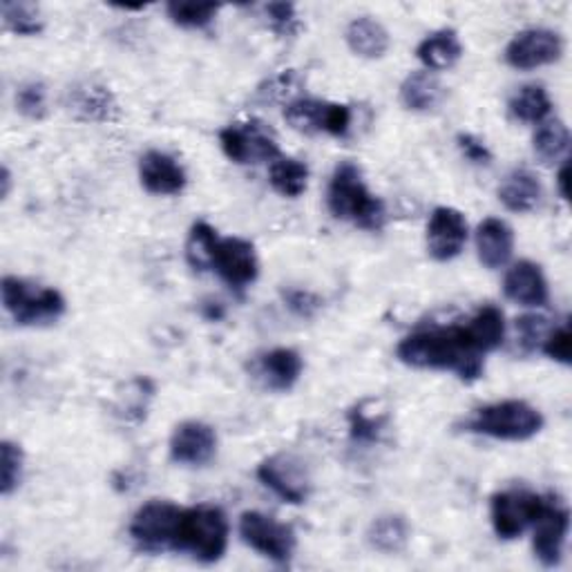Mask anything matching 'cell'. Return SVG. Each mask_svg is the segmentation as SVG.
<instances>
[{
    "instance_id": "obj_12",
    "label": "cell",
    "mask_w": 572,
    "mask_h": 572,
    "mask_svg": "<svg viewBox=\"0 0 572 572\" xmlns=\"http://www.w3.org/2000/svg\"><path fill=\"white\" fill-rule=\"evenodd\" d=\"M563 39L554 30L530 28L515 34V39L508 43L506 63L521 72L546 67L563 56Z\"/></svg>"
},
{
    "instance_id": "obj_27",
    "label": "cell",
    "mask_w": 572,
    "mask_h": 572,
    "mask_svg": "<svg viewBox=\"0 0 572 572\" xmlns=\"http://www.w3.org/2000/svg\"><path fill=\"white\" fill-rule=\"evenodd\" d=\"M535 154L546 166H554L559 161H565L570 148V130L561 119H546L539 123L532 137Z\"/></svg>"
},
{
    "instance_id": "obj_7",
    "label": "cell",
    "mask_w": 572,
    "mask_h": 572,
    "mask_svg": "<svg viewBox=\"0 0 572 572\" xmlns=\"http://www.w3.org/2000/svg\"><path fill=\"white\" fill-rule=\"evenodd\" d=\"M546 506V497L530 493V489H504L489 501V519L499 539L512 541L519 539L528 528L535 526L541 510Z\"/></svg>"
},
{
    "instance_id": "obj_16",
    "label": "cell",
    "mask_w": 572,
    "mask_h": 572,
    "mask_svg": "<svg viewBox=\"0 0 572 572\" xmlns=\"http://www.w3.org/2000/svg\"><path fill=\"white\" fill-rule=\"evenodd\" d=\"M139 180L150 195L159 197L180 195L188 184L182 163L161 150H148L139 159Z\"/></svg>"
},
{
    "instance_id": "obj_39",
    "label": "cell",
    "mask_w": 572,
    "mask_h": 572,
    "mask_svg": "<svg viewBox=\"0 0 572 572\" xmlns=\"http://www.w3.org/2000/svg\"><path fill=\"white\" fill-rule=\"evenodd\" d=\"M269 17V25L280 36H293L298 32V14L291 3H269L265 8Z\"/></svg>"
},
{
    "instance_id": "obj_11",
    "label": "cell",
    "mask_w": 572,
    "mask_h": 572,
    "mask_svg": "<svg viewBox=\"0 0 572 572\" xmlns=\"http://www.w3.org/2000/svg\"><path fill=\"white\" fill-rule=\"evenodd\" d=\"M284 119L298 132H326L332 137H345L352 126V108L345 104H326L302 97L284 106Z\"/></svg>"
},
{
    "instance_id": "obj_10",
    "label": "cell",
    "mask_w": 572,
    "mask_h": 572,
    "mask_svg": "<svg viewBox=\"0 0 572 572\" xmlns=\"http://www.w3.org/2000/svg\"><path fill=\"white\" fill-rule=\"evenodd\" d=\"M219 145L224 154L235 163H262L280 157L276 134L262 121L235 123L219 132Z\"/></svg>"
},
{
    "instance_id": "obj_35",
    "label": "cell",
    "mask_w": 572,
    "mask_h": 572,
    "mask_svg": "<svg viewBox=\"0 0 572 572\" xmlns=\"http://www.w3.org/2000/svg\"><path fill=\"white\" fill-rule=\"evenodd\" d=\"M0 463H3L0 465V472H3L0 474V489H3V497H10L23 478L25 456L21 445L12 441H3V445H0Z\"/></svg>"
},
{
    "instance_id": "obj_31",
    "label": "cell",
    "mask_w": 572,
    "mask_h": 572,
    "mask_svg": "<svg viewBox=\"0 0 572 572\" xmlns=\"http://www.w3.org/2000/svg\"><path fill=\"white\" fill-rule=\"evenodd\" d=\"M510 115L521 123H543L552 112V101L543 86L530 84L524 86L512 99H510Z\"/></svg>"
},
{
    "instance_id": "obj_33",
    "label": "cell",
    "mask_w": 572,
    "mask_h": 572,
    "mask_svg": "<svg viewBox=\"0 0 572 572\" xmlns=\"http://www.w3.org/2000/svg\"><path fill=\"white\" fill-rule=\"evenodd\" d=\"M0 12H3L6 28L19 36H36L45 28L39 8L32 3H12V0H6L0 6Z\"/></svg>"
},
{
    "instance_id": "obj_37",
    "label": "cell",
    "mask_w": 572,
    "mask_h": 572,
    "mask_svg": "<svg viewBox=\"0 0 572 572\" xmlns=\"http://www.w3.org/2000/svg\"><path fill=\"white\" fill-rule=\"evenodd\" d=\"M541 349L548 358H552L554 363L561 365H570L572 363V334H570V326L561 324L550 330L541 343Z\"/></svg>"
},
{
    "instance_id": "obj_41",
    "label": "cell",
    "mask_w": 572,
    "mask_h": 572,
    "mask_svg": "<svg viewBox=\"0 0 572 572\" xmlns=\"http://www.w3.org/2000/svg\"><path fill=\"white\" fill-rule=\"evenodd\" d=\"M456 143L470 163H476V166H489V163H493V152H489L485 141H481L478 137L470 132H461L456 137Z\"/></svg>"
},
{
    "instance_id": "obj_38",
    "label": "cell",
    "mask_w": 572,
    "mask_h": 572,
    "mask_svg": "<svg viewBox=\"0 0 572 572\" xmlns=\"http://www.w3.org/2000/svg\"><path fill=\"white\" fill-rule=\"evenodd\" d=\"M546 322L548 320L541 315H524L517 320V336L526 352H532L543 343L546 334L550 332Z\"/></svg>"
},
{
    "instance_id": "obj_21",
    "label": "cell",
    "mask_w": 572,
    "mask_h": 572,
    "mask_svg": "<svg viewBox=\"0 0 572 572\" xmlns=\"http://www.w3.org/2000/svg\"><path fill=\"white\" fill-rule=\"evenodd\" d=\"M445 99V88L434 72H412L400 86V104L412 112H432Z\"/></svg>"
},
{
    "instance_id": "obj_6",
    "label": "cell",
    "mask_w": 572,
    "mask_h": 572,
    "mask_svg": "<svg viewBox=\"0 0 572 572\" xmlns=\"http://www.w3.org/2000/svg\"><path fill=\"white\" fill-rule=\"evenodd\" d=\"M182 508L171 501H148L130 524V537L141 552L159 554L175 548Z\"/></svg>"
},
{
    "instance_id": "obj_40",
    "label": "cell",
    "mask_w": 572,
    "mask_h": 572,
    "mask_svg": "<svg viewBox=\"0 0 572 572\" xmlns=\"http://www.w3.org/2000/svg\"><path fill=\"white\" fill-rule=\"evenodd\" d=\"M295 88H298V76L293 69H289V72H282V74L273 76L271 80H267V84L258 90V95L265 101H284V99L293 97Z\"/></svg>"
},
{
    "instance_id": "obj_9",
    "label": "cell",
    "mask_w": 572,
    "mask_h": 572,
    "mask_svg": "<svg viewBox=\"0 0 572 572\" xmlns=\"http://www.w3.org/2000/svg\"><path fill=\"white\" fill-rule=\"evenodd\" d=\"M258 478L284 504L300 506L311 495V474L295 454H273L258 465Z\"/></svg>"
},
{
    "instance_id": "obj_1",
    "label": "cell",
    "mask_w": 572,
    "mask_h": 572,
    "mask_svg": "<svg viewBox=\"0 0 572 572\" xmlns=\"http://www.w3.org/2000/svg\"><path fill=\"white\" fill-rule=\"evenodd\" d=\"M396 358L414 369L454 371L463 382H474L483 376V356L467 343L463 324L430 326L404 336L396 347Z\"/></svg>"
},
{
    "instance_id": "obj_28",
    "label": "cell",
    "mask_w": 572,
    "mask_h": 572,
    "mask_svg": "<svg viewBox=\"0 0 572 572\" xmlns=\"http://www.w3.org/2000/svg\"><path fill=\"white\" fill-rule=\"evenodd\" d=\"M219 247V235L208 222H195L186 239V262L193 271H211L215 267V256Z\"/></svg>"
},
{
    "instance_id": "obj_23",
    "label": "cell",
    "mask_w": 572,
    "mask_h": 572,
    "mask_svg": "<svg viewBox=\"0 0 572 572\" xmlns=\"http://www.w3.org/2000/svg\"><path fill=\"white\" fill-rule=\"evenodd\" d=\"M72 110L84 121L110 123L119 119V106L115 95L99 84H84L72 90Z\"/></svg>"
},
{
    "instance_id": "obj_19",
    "label": "cell",
    "mask_w": 572,
    "mask_h": 572,
    "mask_svg": "<svg viewBox=\"0 0 572 572\" xmlns=\"http://www.w3.org/2000/svg\"><path fill=\"white\" fill-rule=\"evenodd\" d=\"M504 293L508 300L532 309H541L550 302V289L543 269L530 260L512 265L504 280Z\"/></svg>"
},
{
    "instance_id": "obj_43",
    "label": "cell",
    "mask_w": 572,
    "mask_h": 572,
    "mask_svg": "<svg viewBox=\"0 0 572 572\" xmlns=\"http://www.w3.org/2000/svg\"><path fill=\"white\" fill-rule=\"evenodd\" d=\"M568 175H570V163L565 159V161H561V169L557 173V188L563 199H568Z\"/></svg>"
},
{
    "instance_id": "obj_42",
    "label": "cell",
    "mask_w": 572,
    "mask_h": 572,
    "mask_svg": "<svg viewBox=\"0 0 572 572\" xmlns=\"http://www.w3.org/2000/svg\"><path fill=\"white\" fill-rule=\"evenodd\" d=\"M284 300L289 309L300 317H311L320 309V300L309 291H287Z\"/></svg>"
},
{
    "instance_id": "obj_36",
    "label": "cell",
    "mask_w": 572,
    "mask_h": 572,
    "mask_svg": "<svg viewBox=\"0 0 572 572\" xmlns=\"http://www.w3.org/2000/svg\"><path fill=\"white\" fill-rule=\"evenodd\" d=\"M17 108L28 119H43L47 115V90L41 80H30L17 93Z\"/></svg>"
},
{
    "instance_id": "obj_30",
    "label": "cell",
    "mask_w": 572,
    "mask_h": 572,
    "mask_svg": "<svg viewBox=\"0 0 572 572\" xmlns=\"http://www.w3.org/2000/svg\"><path fill=\"white\" fill-rule=\"evenodd\" d=\"M367 541L378 552H385V554L400 552L407 546V541H410V526H407L404 517H400V515L378 517L369 526Z\"/></svg>"
},
{
    "instance_id": "obj_15",
    "label": "cell",
    "mask_w": 572,
    "mask_h": 572,
    "mask_svg": "<svg viewBox=\"0 0 572 572\" xmlns=\"http://www.w3.org/2000/svg\"><path fill=\"white\" fill-rule=\"evenodd\" d=\"M467 219L452 206L434 208L428 222V251L436 262H450L461 256L467 241Z\"/></svg>"
},
{
    "instance_id": "obj_17",
    "label": "cell",
    "mask_w": 572,
    "mask_h": 572,
    "mask_svg": "<svg viewBox=\"0 0 572 572\" xmlns=\"http://www.w3.org/2000/svg\"><path fill=\"white\" fill-rule=\"evenodd\" d=\"M217 454V434L202 421H186L171 436V456L180 465L202 467Z\"/></svg>"
},
{
    "instance_id": "obj_13",
    "label": "cell",
    "mask_w": 572,
    "mask_h": 572,
    "mask_svg": "<svg viewBox=\"0 0 572 572\" xmlns=\"http://www.w3.org/2000/svg\"><path fill=\"white\" fill-rule=\"evenodd\" d=\"M213 269L230 289H235V291L247 289L260 276V262H258L256 247L249 239H241V237L219 239Z\"/></svg>"
},
{
    "instance_id": "obj_4",
    "label": "cell",
    "mask_w": 572,
    "mask_h": 572,
    "mask_svg": "<svg viewBox=\"0 0 572 572\" xmlns=\"http://www.w3.org/2000/svg\"><path fill=\"white\" fill-rule=\"evenodd\" d=\"M543 414L526 400H501L485 404L465 423L467 432L497 441H530L543 430Z\"/></svg>"
},
{
    "instance_id": "obj_8",
    "label": "cell",
    "mask_w": 572,
    "mask_h": 572,
    "mask_svg": "<svg viewBox=\"0 0 572 572\" xmlns=\"http://www.w3.org/2000/svg\"><path fill=\"white\" fill-rule=\"evenodd\" d=\"M241 541L278 565H287L295 550V532L276 517L249 510L239 517Z\"/></svg>"
},
{
    "instance_id": "obj_2",
    "label": "cell",
    "mask_w": 572,
    "mask_h": 572,
    "mask_svg": "<svg viewBox=\"0 0 572 572\" xmlns=\"http://www.w3.org/2000/svg\"><path fill=\"white\" fill-rule=\"evenodd\" d=\"M326 204L336 219L352 222L367 230H380L385 224V204L371 195L363 180V171L354 161H343L334 171Z\"/></svg>"
},
{
    "instance_id": "obj_14",
    "label": "cell",
    "mask_w": 572,
    "mask_h": 572,
    "mask_svg": "<svg viewBox=\"0 0 572 572\" xmlns=\"http://www.w3.org/2000/svg\"><path fill=\"white\" fill-rule=\"evenodd\" d=\"M532 528H535V537H532L535 557L546 568L559 565L563 559L565 539H568V530H570L568 508L554 499H546V506Z\"/></svg>"
},
{
    "instance_id": "obj_34",
    "label": "cell",
    "mask_w": 572,
    "mask_h": 572,
    "mask_svg": "<svg viewBox=\"0 0 572 572\" xmlns=\"http://www.w3.org/2000/svg\"><path fill=\"white\" fill-rule=\"evenodd\" d=\"M166 12H169V19L180 28L204 30L215 21V17L219 12V6H213V3H180V0H175V3L166 6Z\"/></svg>"
},
{
    "instance_id": "obj_32",
    "label": "cell",
    "mask_w": 572,
    "mask_h": 572,
    "mask_svg": "<svg viewBox=\"0 0 572 572\" xmlns=\"http://www.w3.org/2000/svg\"><path fill=\"white\" fill-rule=\"evenodd\" d=\"M387 421H389L387 410H382L376 400H363L349 414L352 439L356 443H374L378 441Z\"/></svg>"
},
{
    "instance_id": "obj_29",
    "label": "cell",
    "mask_w": 572,
    "mask_h": 572,
    "mask_svg": "<svg viewBox=\"0 0 572 572\" xmlns=\"http://www.w3.org/2000/svg\"><path fill=\"white\" fill-rule=\"evenodd\" d=\"M269 182L273 186L276 193H280L282 197L295 199L300 197L306 186H309V169L306 163H302L300 159L293 157H278L271 169H269Z\"/></svg>"
},
{
    "instance_id": "obj_25",
    "label": "cell",
    "mask_w": 572,
    "mask_h": 572,
    "mask_svg": "<svg viewBox=\"0 0 572 572\" xmlns=\"http://www.w3.org/2000/svg\"><path fill=\"white\" fill-rule=\"evenodd\" d=\"M349 50L360 58H382L391 45L389 32L371 17L354 19L345 32Z\"/></svg>"
},
{
    "instance_id": "obj_22",
    "label": "cell",
    "mask_w": 572,
    "mask_h": 572,
    "mask_svg": "<svg viewBox=\"0 0 572 572\" xmlns=\"http://www.w3.org/2000/svg\"><path fill=\"white\" fill-rule=\"evenodd\" d=\"M302 369H304L302 356L289 347L271 349L258 363V371L265 378L267 387H271L276 391L293 389L302 376Z\"/></svg>"
},
{
    "instance_id": "obj_24",
    "label": "cell",
    "mask_w": 572,
    "mask_h": 572,
    "mask_svg": "<svg viewBox=\"0 0 572 572\" xmlns=\"http://www.w3.org/2000/svg\"><path fill=\"white\" fill-rule=\"evenodd\" d=\"M543 197V186L535 173L528 169L512 171L499 186L501 204L512 213H530L539 206Z\"/></svg>"
},
{
    "instance_id": "obj_5",
    "label": "cell",
    "mask_w": 572,
    "mask_h": 572,
    "mask_svg": "<svg viewBox=\"0 0 572 572\" xmlns=\"http://www.w3.org/2000/svg\"><path fill=\"white\" fill-rule=\"evenodd\" d=\"M3 304L21 326H43L56 322L65 313V298L61 291L8 276L3 280Z\"/></svg>"
},
{
    "instance_id": "obj_44",
    "label": "cell",
    "mask_w": 572,
    "mask_h": 572,
    "mask_svg": "<svg viewBox=\"0 0 572 572\" xmlns=\"http://www.w3.org/2000/svg\"><path fill=\"white\" fill-rule=\"evenodd\" d=\"M10 184H12V175H10V171L6 169V171H3V197L10 195Z\"/></svg>"
},
{
    "instance_id": "obj_26",
    "label": "cell",
    "mask_w": 572,
    "mask_h": 572,
    "mask_svg": "<svg viewBox=\"0 0 572 572\" xmlns=\"http://www.w3.org/2000/svg\"><path fill=\"white\" fill-rule=\"evenodd\" d=\"M417 56L428 67V72L450 69L461 61L463 45L454 30H439L419 43Z\"/></svg>"
},
{
    "instance_id": "obj_3",
    "label": "cell",
    "mask_w": 572,
    "mask_h": 572,
    "mask_svg": "<svg viewBox=\"0 0 572 572\" xmlns=\"http://www.w3.org/2000/svg\"><path fill=\"white\" fill-rule=\"evenodd\" d=\"M228 535V517L219 506H193L182 510L173 550L188 552L202 563H215L226 554Z\"/></svg>"
},
{
    "instance_id": "obj_20",
    "label": "cell",
    "mask_w": 572,
    "mask_h": 572,
    "mask_svg": "<svg viewBox=\"0 0 572 572\" xmlns=\"http://www.w3.org/2000/svg\"><path fill=\"white\" fill-rule=\"evenodd\" d=\"M467 343L472 345V349L481 356L497 352L504 341H506V315L499 306L495 304H485L481 306L470 320L467 324H463Z\"/></svg>"
},
{
    "instance_id": "obj_18",
    "label": "cell",
    "mask_w": 572,
    "mask_h": 572,
    "mask_svg": "<svg viewBox=\"0 0 572 572\" xmlns=\"http://www.w3.org/2000/svg\"><path fill=\"white\" fill-rule=\"evenodd\" d=\"M515 253V230L499 217H487L476 228V256L489 271H497L510 262Z\"/></svg>"
}]
</instances>
